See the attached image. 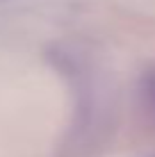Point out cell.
<instances>
[{
	"instance_id": "cell-1",
	"label": "cell",
	"mask_w": 155,
	"mask_h": 157,
	"mask_svg": "<svg viewBox=\"0 0 155 157\" xmlns=\"http://www.w3.org/2000/svg\"><path fill=\"white\" fill-rule=\"evenodd\" d=\"M141 94H144V98H146L148 107H151V109L155 112V73H148L146 78H144Z\"/></svg>"
}]
</instances>
